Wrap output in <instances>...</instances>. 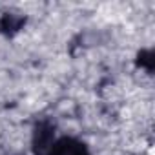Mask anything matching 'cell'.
I'll return each instance as SVG.
<instances>
[{
  "label": "cell",
  "mask_w": 155,
  "mask_h": 155,
  "mask_svg": "<svg viewBox=\"0 0 155 155\" xmlns=\"http://www.w3.org/2000/svg\"><path fill=\"white\" fill-rule=\"evenodd\" d=\"M49 155H88V150L75 139H60L53 144Z\"/></svg>",
  "instance_id": "6da1fadb"
},
{
  "label": "cell",
  "mask_w": 155,
  "mask_h": 155,
  "mask_svg": "<svg viewBox=\"0 0 155 155\" xmlns=\"http://www.w3.org/2000/svg\"><path fill=\"white\" fill-rule=\"evenodd\" d=\"M55 140H53V128L48 124H40L37 128L35 133V148L38 155H49L51 148H53Z\"/></svg>",
  "instance_id": "7a4b0ae2"
}]
</instances>
